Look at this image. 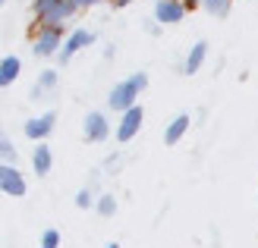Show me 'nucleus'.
<instances>
[{
    "label": "nucleus",
    "mask_w": 258,
    "mask_h": 248,
    "mask_svg": "<svg viewBox=\"0 0 258 248\" xmlns=\"http://www.w3.org/2000/svg\"><path fill=\"white\" fill-rule=\"evenodd\" d=\"M148 88V75L145 72H133V75H126V79H120L117 85L110 88V95H107V107L110 110H117V113H126V110H133L136 107V101L139 95Z\"/></svg>",
    "instance_id": "1"
},
{
    "label": "nucleus",
    "mask_w": 258,
    "mask_h": 248,
    "mask_svg": "<svg viewBox=\"0 0 258 248\" xmlns=\"http://www.w3.org/2000/svg\"><path fill=\"white\" fill-rule=\"evenodd\" d=\"M35 19L41 25H63L67 19H73L79 13L76 0H35Z\"/></svg>",
    "instance_id": "2"
},
{
    "label": "nucleus",
    "mask_w": 258,
    "mask_h": 248,
    "mask_svg": "<svg viewBox=\"0 0 258 248\" xmlns=\"http://www.w3.org/2000/svg\"><path fill=\"white\" fill-rule=\"evenodd\" d=\"M67 38H63V25H41L38 35L32 38V54L35 57H54L63 50Z\"/></svg>",
    "instance_id": "3"
},
{
    "label": "nucleus",
    "mask_w": 258,
    "mask_h": 248,
    "mask_svg": "<svg viewBox=\"0 0 258 248\" xmlns=\"http://www.w3.org/2000/svg\"><path fill=\"white\" fill-rule=\"evenodd\" d=\"M142 123H145V110H142L139 104H136L133 110L120 113V123H117V129H113V135H117V141H120V145H126V141H133V138L139 135Z\"/></svg>",
    "instance_id": "4"
},
{
    "label": "nucleus",
    "mask_w": 258,
    "mask_h": 248,
    "mask_svg": "<svg viewBox=\"0 0 258 248\" xmlns=\"http://www.w3.org/2000/svg\"><path fill=\"white\" fill-rule=\"evenodd\" d=\"M0 192L10 195V198H22L29 186H25V176L19 173L13 163H0Z\"/></svg>",
    "instance_id": "5"
},
{
    "label": "nucleus",
    "mask_w": 258,
    "mask_h": 248,
    "mask_svg": "<svg viewBox=\"0 0 258 248\" xmlns=\"http://www.w3.org/2000/svg\"><path fill=\"white\" fill-rule=\"evenodd\" d=\"M82 135L85 141H92V145H101V141H107L110 135V123H107V116L101 113V110H92L85 116V123H82Z\"/></svg>",
    "instance_id": "6"
},
{
    "label": "nucleus",
    "mask_w": 258,
    "mask_h": 248,
    "mask_svg": "<svg viewBox=\"0 0 258 248\" xmlns=\"http://www.w3.org/2000/svg\"><path fill=\"white\" fill-rule=\"evenodd\" d=\"M95 44V32H88V29H76L73 35H67V44H63V50H60V63H70L79 50H85V47H92Z\"/></svg>",
    "instance_id": "7"
},
{
    "label": "nucleus",
    "mask_w": 258,
    "mask_h": 248,
    "mask_svg": "<svg viewBox=\"0 0 258 248\" xmlns=\"http://www.w3.org/2000/svg\"><path fill=\"white\" fill-rule=\"evenodd\" d=\"M186 16V4L183 0H158L154 4V19L161 25H173V22H183Z\"/></svg>",
    "instance_id": "8"
},
{
    "label": "nucleus",
    "mask_w": 258,
    "mask_h": 248,
    "mask_svg": "<svg viewBox=\"0 0 258 248\" xmlns=\"http://www.w3.org/2000/svg\"><path fill=\"white\" fill-rule=\"evenodd\" d=\"M54 123H57V113L50 110V113H41V116H35V120H29L22 129H25V138H32V141H44L50 132H54Z\"/></svg>",
    "instance_id": "9"
},
{
    "label": "nucleus",
    "mask_w": 258,
    "mask_h": 248,
    "mask_svg": "<svg viewBox=\"0 0 258 248\" xmlns=\"http://www.w3.org/2000/svg\"><path fill=\"white\" fill-rule=\"evenodd\" d=\"M57 85H60V72H57V69H44L41 75H38V82L32 85V101L50 98V95L57 91Z\"/></svg>",
    "instance_id": "10"
},
{
    "label": "nucleus",
    "mask_w": 258,
    "mask_h": 248,
    "mask_svg": "<svg viewBox=\"0 0 258 248\" xmlns=\"http://www.w3.org/2000/svg\"><path fill=\"white\" fill-rule=\"evenodd\" d=\"M189 113H179V116H173L170 123H167V129H164V145H176V141H183V135L189 132Z\"/></svg>",
    "instance_id": "11"
},
{
    "label": "nucleus",
    "mask_w": 258,
    "mask_h": 248,
    "mask_svg": "<svg viewBox=\"0 0 258 248\" xmlns=\"http://www.w3.org/2000/svg\"><path fill=\"white\" fill-rule=\"evenodd\" d=\"M205 57H208V41H196L189 47V54H186V63H183V72L186 75H196L199 69H202V63H205Z\"/></svg>",
    "instance_id": "12"
},
{
    "label": "nucleus",
    "mask_w": 258,
    "mask_h": 248,
    "mask_svg": "<svg viewBox=\"0 0 258 248\" xmlns=\"http://www.w3.org/2000/svg\"><path fill=\"white\" fill-rule=\"evenodd\" d=\"M19 72H22V60L16 54H10L0 60V88H10L13 82L19 79Z\"/></svg>",
    "instance_id": "13"
},
{
    "label": "nucleus",
    "mask_w": 258,
    "mask_h": 248,
    "mask_svg": "<svg viewBox=\"0 0 258 248\" xmlns=\"http://www.w3.org/2000/svg\"><path fill=\"white\" fill-rule=\"evenodd\" d=\"M32 167H35L38 176H47L50 167H54V154H50V148L44 145V141H38V145H35V151H32Z\"/></svg>",
    "instance_id": "14"
},
{
    "label": "nucleus",
    "mask_w": 258,
    "mask_h": 248,
    "mask_svg": "<svg viewBox=\"0 0 258 248\" xmlns=\"http://www.w3.org/2000/svg\"><path fill=\"white\" fill-rule=\"evenodd\" d=\"M230 0H202V10L205 13H211V16H217V19H227L230 16Z\"/></svg>",
    "instance_id": "15"
},
{
    "label": "nucleus",
    "mask_w": 258,
    "mask_h": 248,
    "mask_svg": "<svg viewBox=\"0 0 258 248\" xmlns=\"http://www.w3.org/2000/svg\"><path fill=\"white\" fill-rule=\"evenodd\" d=\"M117 198H113V195H98V204H95V211L101 214V217H113L117 214Z\"/></svg>",
    "instance_id": "16"
},
{
    "label": "nucleus",
    "mask_w": 258,
    "mask_h": 248,
    "mask_svg": "<svg viewBox=\"0 0 258 248\" xmlns=\"http://www.w3.org/2000/svg\"><path fill=\"white\" fill-rule=\"evenodd\" d=\"M0 160H4V163H13V160H16V148H13V141L4 135V138H0Z\"/></svg>",
    "instance_id": "17"
},
{
    "label": "nucleus",
    "mask_w": 258,
    "mask_h": 248,
    "mask_svg": "<svg viewBox=\"0 0 258 248\" xmlns=\"http://www.w3.org/2000/svg\"><path fill=\"white\" fill-rule=\"evenodd\" d=\"M41 248H60V232L57 229H44L41 232Z\"/></svg>",
    "instance_id": "18"
},
{
    "label": "nucleus",
    "mask_w": 258,
    "mask_h": 248,
    "mask_svg": "<svg viewBox=\"0 0 258 248\" xmlns=\"http://www.w3.org/2000/svg\"><path fill=\"white\" fill-rule=\"evenodd\" d=\"M95 204H98V198L88 189H82L79 195H76V207H82V211H85V207H95Z\"/></svg>",
    "instance_id": "19"
},
{
    "label": "nucleus",
    "mask_w": 258,
    "mask_h": 248,
    "mask_svg": "<svg viewBox=\"0 0 258 248\" xmlns=\"http://www.w3.org/2000/svg\"><path fill=\"white\" fill-rule=\"evenodd\" d=\"M145 32H148V35H161V25H154V22H145Z\"/></svg>",
    "instance_id": "20"
},
{
    "label": "nucleus",
    "mask_w": 258,
    "mask_h": 248,
    "mask_svg": "<svg viewBox=\"0 0 258 248\" xmlns=\"http://www.w3.org/2000/svg\"><path fill=\"white\" fill-rule=\"evenodd\" d=\"M79 4V10H88V7H95V4H101V0H76Z\"/></svg>",
    "instance_id": "21"
},
{
    "label": "nucleus",
    "mask_w": 258,
    "mask_h": 248,
    "mask_svg": "<svg viewBox=\"0 0 258 248\" xmlns=\"http://www.w3.org/2000/svg\"><path fill=\"white\" fill-rule=\"evenodd\" d=\"M133 0H113V7H129Z\"/></svg>",
    "instance_id": "22"
},
{
    "label": "nucleus",
    "mask_w": 258,
    "mask_h": 248,
    "mask_svg": "<svg viewBox=\"0 0 258 248\" xmlns=\"http://www.w3.org/2000/svg\"><path fill=\"white\" fill-rule=\"evenodd\" d=\"M107 248H120V245H117V242H110V245H107Z\"/></svg>",
    "instance_id": "23"
},
{
    "label": "nucleus",
    "mask_w": 258,
    "mask_h": 248,
    "mask_svg": "<svg viewBox=\"0 0 258 248\" xmlns=\"http://www.w3.org/2000/svg\"><path fill=\"white\" fill-rule=\"evenodd\" d=\"M0 4H4V0H0Z\"/></svg>",
    "instance_id": "24"
}]
</instances>
